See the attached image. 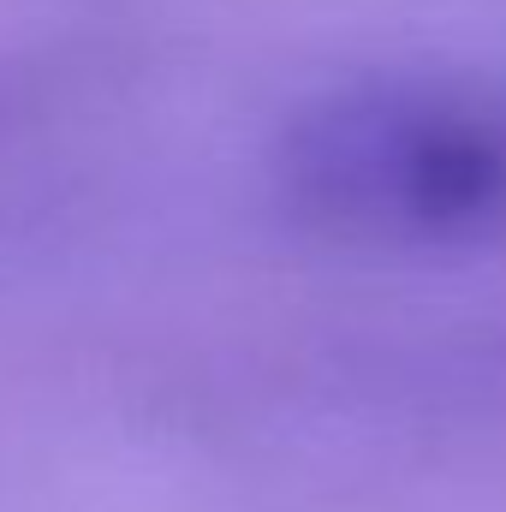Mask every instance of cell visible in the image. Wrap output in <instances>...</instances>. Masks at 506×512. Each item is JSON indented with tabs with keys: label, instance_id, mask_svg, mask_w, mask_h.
<instances>
[{
	"label": "cell",
	"instance_id": "obj_1",
	"mask_svg": "<svg viewBox=\"0 0 506 512\" xmlns=\"http://www.w3.org/2000/svg\"><path fill=\"white\" fill-rule=\"evenodd\" d=\"M274 179L340 233H459L506 203V126L447 90L358 84L286 120Z\"/></svg>",
	"mask_w": 506,
	"mask_h": 512
}]
</instances>
